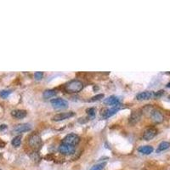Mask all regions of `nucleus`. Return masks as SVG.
Wrapping results in <instances>:
<instances>
[{"instance_id":"nucleus-1","label":"nucleus","mask_w":170,"mask_h":170,"mask_svg":"<svg viewBox=\"0 0 170 170\" xmlns=\"http://www.w3.org/2000/svg\"><path fill=\"white\" fill-rule=\"evenodd\" d=\"M83 89V83L79 80H71L65 85V90L67 93H78Z\"/></svg>"},{"instance_id":"nucleus-2","label":"nucleus","mask_w":170,"mask_h":170,"mask_svg":"<svg viewBox=\"0 0 170 170\" xmlns=\"http://www.w3.org/2000/svg\"><path fill=\"white\" fill-rule=\"evenodd\" d=\"M28 144L31 147H32L35 150H38L42 146V140L41 137L38 134H33L29 137Z\"/></svg>"},{"instance_id":"nucleus-3","label":"nucleus","mask_w":170,"mask_h":170,"mask_svg":"<svg viewBox=\"0 0 170 170\" xmlns=\"http://www.w3.org/2000/svg\"><path fill=\"white\" fill-rule=\"evenodd\" d=\"M76 151V147L75 146H71L69 144H65V143H61L59 146V151L63 154V155H71L75 152Z\"/></svg>"},{"instance_id":"nucleus-4","label":"nucleus","mask_w":170,"mask_h":170,"mask_svg":"<svg viewBox=\"0 0 170 170\" xmlns=\"http://www.w3.org/2000/svg\"><path fill=\"white\" fill-rule=\"evenodd\" d=\"M79 141H80V138L78 135H77L76 134H69L62 140L61 143L69 144V145L76 146L79 143Z\"/></svg>"},{"instance_id":"nucleus-5","label":"nucleus","mask_w":170,"mask_h":170,"mask_svg":"<svg viewBox=\"0 0 170 170\" xmlns=\"http://www.w3.org/2000/svg\"><path fill=\"white\" fill-rule=\"evenodd\" d=\"M51 106L55 109H65L68 106V102L61 98H56L50 101Z\"/></svg>"},{"instance_id":"nucleus-6","label":"nucleus","mask_w":170,"mask_h":170,"mask_svg":"<svg viewBox=\"0 0 170 170\" xmlns=\"http://www.w3.org/2000/svg\"><path fill=\"white\" fill-rule=\"evenodd\" d=\"M150 116H151V119L152 120V122H154L155 123H161L164 120V116H163V113L157 109L151 110V112H150Z\"/></svg>"},{"instance_id":"nucleus-7","label":"nucleus","mask_w":170,"mask_h":170,"mask_svg":"<svg viewBox=\"0 0 170 170\" xmlns=\"http://www.w3.org/2000/svg\"><path fill=\"white\" fill-rule=\"evenodd\" d=\"M32 129V125L29 123H21L19 125H16L14 129L13 132L15 134H21V133H25V132H28Z\"/></svg>"},{"instance_id":"nucleus-8","label":"nucleus","mask_w":170,"mask_h":170,"mask_svg":"<svg viewBox=\"0 0 170 170\" xmlns=\"http://www.w3.org/2000/svg\"><path fill=\"white\" fill-rule=\"evenodd\" d=\"M157 134V130L155 128H150L148 129H146L143 134V139L146 141H149L151 140H152Z\"/></svg>"},{"instance_id":"nucleus-9","label":"nucleus","mask_w":170,"mask_h":170,"mask_svg":"<svg viewBox=\"0 0 170 170\" xmlns=\"http://www.w3.org/2000/svg\"><path fill=\"white\" fill-rule=\"evenodd\" d=\"M120 110V106H113L112 108H108V109H105L102 110L101 115L104 118H109L111 116H112L114 114H116L118 111Z\"/></svg>"},{"instance_id":"nucleus-10","label":"nucleus","mask_w":170,"mask_h":170,"mask_svg":"<svg viewBox=\"0 0 170 170\" xmlns=\"http://www.w3.org/2000/svg\"><path fill=\"white\" fill-rule=\"evenodd\" d=\"M74 115H75V114H74V112H72L58 113L53 116V121H56V122L63 121V120H65V119H67V118H70V117L73 116Z\"/></svg>"},{"instance_id":"nucleus-11","label":"nucleus","mask_w":170,"mask_h":170,"mask_svg":"<svg viewBox=\"0 0 170 170\" xmlns=\"http://www.w3.org/2000/svg\"><path fill=\"white\" fill-rule=\"evenodd\" d=\"M104 104L107 105V106H120V99L116 96H110L106 99L104 100Z\"/></svg>"},{"instance_id":"nucleus-12","label":"nucleus","mask_w":170,"mask_h":170,"mask_svg":"<svg viewBox=\"0 0 170 170\" xmlns=\"http://www.w3.org/2000/svg\"><path fill=\"white\" fill-rule=\"evenodd\" d=\"M141 115H142V112L140 111H134L130 116H129V123L134 125V124H136L141 118Z\"/></svg>"},{"instance_id":"nucleus-13","label":"nucleus","mask_w":170,"mask_h":170,"mask_svg":"<svg viewBox=\"0 0 170 170\" xmlns=\"http://www.w3.org/2000/svg\"><path fill=\"white\" fill-rule=\"evenodd\" d=\"M152 97H154V93L151 92V91L141 92V93H140L136 95V99L138 101H146V100L151 99Z\"/></svg>"},{"instance_id":"nucleus-14","label":"nucleus","mask_w":170,"mask_h":170,"mask_svg":"<svg viewBox=\"0 0 170 170\" xmlns=\"http://www.w3.org/2000/svg\"><path fill=\"white\" fill-rule=\"evenodd\" d=\"M11 116L17 119H22L26 116V112L25 110H14L11 112Z\"/></svg>"},{"instance_id":"nucleus-15","label":"nucleus","mask_w":170,"mask_h":170,"mask_svg":"<svg viewBox=\"0 0 170 170\" xmlns=\"http://www.w3.org/2000/svg\"><path fill=\"white\" fill-rule=\"evenodd\" d=\"M153 147L151 146H141L138 149V151L142 153V154H145V155H149L151 153H152L153 151Z\"/></svg>"},{"instance_id":"nucleus-16","label":"nucleus","mask_w":170,"mask_h":170,"mask_svg":"<svg viewBox=\"0 0 170 170\" xmlns=\"http://www.w3.org/2000/svg\"><path fill=\"white\" fill-rule=\"evenodd\" d=\"M57 92L55 90V89H47L44 92L43 94V96L44 99H50L54 96L56 95Z\"/></svg>"},{"instance_id":"nucleus-17","label":"nucleus","mask_w":170,"mask_h":170,"mask_svg":"<svg viewBox=\"0 0 170 170\" xmlns=\"http://www.w3.org/2000/svg\"><path fill=\"white\" fill-rule=\"evenodd\" d=\"M169 147H170L169 142H168V141H163V142H161V143L159 144L158 148H157V152L158 153V152L163 151H165V150L169 149Z\"/></svg>"},{"instance_id":"nucleus-18","label":"nucleus","mask_w":170,"mask_h":170,"mask_svg":"<svg viewBox=\"0 0 170 170\" xmlns=\"http://www.w3.org/2000/svg\"><path fill=\"white\" fill-rule=\"evenodd\" d=\"M21 139H22L21 135H17V136H15V137L12 140V141H11L12 146H15V147H19V146H21Z\"/></svg>"},{"instance_id":"nucleus-19","label":"nucleus","mask_w":170,"mask_h":170,"mask_svg":"<svg viewBox=\"0 0 170 170\" xmlns=\"http://www.w3.org/2000/svg\"><path fill=\"white\" fill-rule=\"evenodd\" d=\"M106 166V163H99V164H96V165H94L90 170H102Z\"/></svg>"},{"instance_id":"nucleus-20","label":"nucleus","mask_w":170,"mask_h":170,"mask_svg":"<svg viewBox=\"0 0 170 170\" xmlns=\"http://www.w3.org/2000/svg\"><path fill=\"white\" fill-rule=\"evenodd\" d=\"M101 99H104V95L103 94H100V95H97L94 97H92L89 101L90 102H95V101H101Z\"/></svg>"},{"instance_id":"nucleus-21","label":"nucleus","mask_w":170,"mask_h":170,"mask_svg":"<svg viewBox=\"0 0 170 170\" xmlns=\"http://www.w3.org/2000/svg\"><path fill=\"white\" fill-rule=\"evenodd\" d=\"M11 94V91L10 90H1L0 91V96L3 99L7 98L9 95Z\"/></svg>"},{"instance_id":"nucleus-22","label":"nucleus","mask_w":170,"mask_h":170,"mask_svg":"<svg viewBox=\"0 0 170 170\" xmlns=\"http://www.w3.org/2000/svg\"><path fill=\"white\" fill-rule=\"evenodd\" d=\"M87 113L89 115V117L90 119H92V118H94L95 116V111L94 108H89V109L87 110Z\"/></svg>"},{"instance_id":"nucleus-23","label":"nucleus","mask_w":170,"mask_h":170,"mask_svg":"<svg viewBox=\"0 0 170 170\" xmlns=\"http://www.w3.org/2000/svg\"><path fill=\"white\" fill-rule=\"evenodd\" d=\"M30 157H31V158L34 161V162H38V161H39V159H40V157H39V155L37 153V152H32L31 153V155H30Z\"/></svg>"},{"instance_id":"nucleus-24","label":"nucleus","mask_w":170,"mask_h":170,"mask_svg":"<svg viewBox=\"0 0 170 170\" xmlns=\"http://www.w3.org/2000/svg\"><path fill=\"white\" fill-rule=\"evenodd\" d=\"M43 77H44V72H42V71H37L34 74V78L38 81L41 80L43 78Z\"/></svg>"},{"instance_id":"nucleus-25","label":"nucleus","mask_w":170,"mask_h":170,"mask_svg":"<svg viewBox=\"0 0 170 170\" xmlns=\"http://www.w3.org/2000/svg\"><path fill=\"white\" fill-rule=\"evenodd\" d=\"M163 94H164V91H163V90H159V91H157V93H154V96H155V97H161Z\"/></svg>"},{"instance_id":"nucleus-26","label":"nucleus","mask_w":170,"mask_h":170,"mask_svg":"<svg viewBox=\"0 0 170 170\" xmlns=\"http://www.w3.org/2000/svg\"><path fill=\"white\" fill-rule=\"evenodd\" d=\"M6 128H7V125L6 124H1L0 125V131H3V130H4Z\"/></svg>"},{"instance_id":"nucleus-27","label":"nucleus","mask_w":170,"mask_h":170,"mask_svg":"<svg viewBox=\"0 0 170 170\" xmlns=\"http://www.w3.org/2000/svg\"><path fill=\"white\" fill-rule=\"evenodd\" d=\"M167 88H170V82L167 84Z\"/></svg>"},{"instance_id":"nucleus-28","label":"nucleus","mask_w":170,"mask_h":170,"mask_svg":"<svg viewBox=\"0 0 170 170\" xmlns=\"http://www.w3.org/2000/svg\"><path fill=\"white\" fill-rule=\"evenodd\" d=\"M168 99L170 101V95H169V97H168Z\"/></svg>"},{"instance_id":"nucleus-29","label":"nucleus","mask_w":170,"mask_h":170,"mask_svg":"<svg viewBox=\"0 0 170 170\" xmlns=\"http://www.w3.org/2000/svg\"><path fill=\"white\" fill-rule=\"evenodd\" d=\"M0 170H2V169H0Z\"/></svg>"}]
</instances>
